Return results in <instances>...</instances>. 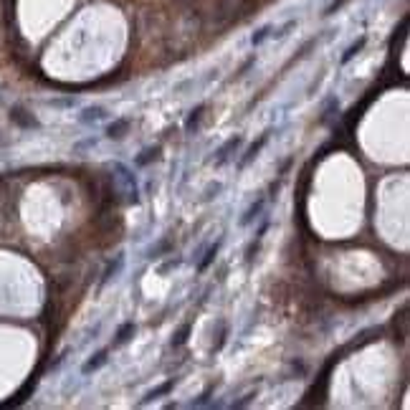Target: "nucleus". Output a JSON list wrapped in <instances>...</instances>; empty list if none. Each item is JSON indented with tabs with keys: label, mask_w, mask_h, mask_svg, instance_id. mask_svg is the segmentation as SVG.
I'll use <instances>...</instances> for the list:
<instances>
[{
	"label": "nucleus",
	"mask_w": 410,
	"mask_h": 410,
	"mask_svg": "<svg viewBox=\"0 0 410 410\" xmlns=\"http://www.w3.org/2000/svg\"><path fill=\"white\" fill-rule=\"evenodd\" d=\"M241 145H243V137H241V134H233L231 140H226L221 147L215 150V160H213V162H215V167H223L226 162L233 157V152H236Z\"/></svg>",
	"instance_id": "obj_1"
},
{
	"label": "nucleus",
	"mask_w": 410,
	"mask_h": 410,
	"mask_svg": "<svg viewBox=\"0 0 410 410\" xmlns=\"http://www.w3.org/2000/svg\"><path fill=\"white\" fill-rule=\"evenodd\" d=\"M268 137H271V129H266V132L258 137V140H256L248 150H246V155L238 160V170H246V167H248V162H253V160L258 157V152H261V150H263V145L268 142Z\"/></svg>",
	"instance_id": "obj_2"
},
{
	"label": "nucleus",
	"mask_w": 410,
	"mask_h": 410,
	"mask_svg": "<svg viewBox=\"0 0 410 410\" xmlns=\"http://www.w3.org/2000/svg\"><path fill=\"white\" fill-rule=\"evenodd\" d=\"M263 208H266V198L261 195V198H256V200H253V203L248 205V210H246V213L241 215V221H238V223H241L243 228H246V226H251V223L256 221V218H261Z\"/></svg>",
	"instance_id": "obj_3"
},
{
	"label": "nucleus",
	"mask_w": 410,
	"mask_h": 410,
	"mask_svg": "<svg viewBox=\"0 0 410 410\" xmlns=\"http://www.w3.org/2000/svg\"><path fill=\"white\" fill-rule=\"evenodd\" d=\"M104 117H106V109L104 106H86L84 112H81L79 122L81 124H91V122H101Z\"/></svg>",
	"instance_id": "obj_4"
},
{
	"label": "nucleus",
	"mask_w": 410,
	"mask_h": 410,
	"mask_svg": "<svg viewBox=\"0 0 410 410\" xmlns=\"http://www.w3.org/2000/svg\"><path fill=\"white\" fill-rule=\"evenodd\" d=\"M106 360H109V349H99L91 360H86V365L81 367V372H84V375H91L94 370H99L101 365H106Z\"/></svg>",
	"instance_id": "obj_5"
},
{
	"label": "nucleus",
	"mask_w": 410,
	"mask_h": 410,
	"mask_svg": "<svg viewBox=\"0 0 410 410\" xmlns=\"http://www.w3.org/2000/svg\"><path fill=\"white\" fill-rule=\"evenodd\" d=\"M122 266H124V253H117V258H114V261H109V266L104 268V273H101V284H106L109 279H114Z\"/></svg>",
	"instance_id": "obj_6"
},
{
	"label": "nucleus",
	"mask_w": 410,
	"mask_h": 410,
	"mask_svg": "<svg viewBox=\"0 0 410 410\" xmlns=\"http://www.w3.org/2000/svg\"><path fill=\"white\" fill-rule=\"evenodd\" d=\"M365 43H367V36H360L357 41H354V43H352V46L342 53V61H339V64H342V66H347V64H349L354 56H357V53H360L362 48H365Z\"/></svg>",
	"instance_id": "obj_7"
},
{
	"label": "nucleus",
	"mask_w": 410,
	"mask_h": 410,
	"mask_svg": "<svg viewBox=\"0 0 410 410\" xmlns=\"http://www.w3.org/2000/svg\"><path fill=\"white\" fill-rule=\"evenodd\" d=\"M221 246H223V238H218V241H215V243L210 246V248L205 251V258H203V261L198 263V271H205V268H208V266H210V263L215 261V256H218V251H221Z\"/></svg>",
	"instance_id": "obj_8"
},
{
	"label": "nucleus",
	"mask_w": 410,
	"mask_h": 410,
	"mask_svg": "<svg viewBox=\"0 0 410 410\" xmlns=\"http://www.w3.org/2000/svg\"><path fill=\"white\" fill-rule=\"evenodd\" d=\"M203 112H205V104H198V106L193 109V112H190V117L185 119V132H195V129H198Z\"/></svg>",
	"instance_id": "obj_9"
},
{
	"label": "nucleus",
	"mask_w": 410,
	"mask_h": 410,
	"mask_svg": "<svg viewBox=\"0 0 410 410\" xmlns=\"http://www.w3.org/2000/svg\"><path fill=\"white\" fill-rule=\"evenodd\" d=\"M152 160H160V147H150V150H145L142 157H134V165H137V167H145V165H150Z\"/></svg>",
	"instance_id": "obj_10"
},
{
	"label": "nucleus",
	"mask_w": 410,
	"mask_h": 410,
	"mask_svg": "<svg viewBox=\"0 0 410 410\" xmlns=\"http://www.w3.org/2000/svg\"><path fill=\"white\" fill-rule=\"evenodd\" d=\"M271 33H273V25H261V28H256L253 36H251V46H261L266 38H271Z\"/></svg>",
	"instance_id": "obj_11"
},
{
	"label": "nucleus",
	"mask_w": 410,
	"mask_h": 410,
	"mask_svg": "<svg viewBox=\"0 0 410 410\" xmlns=\"http://www.w3.org/2000/svg\"><path fill=\"white\" fill-rule=\"evenodd\" d=\"M127 127H129V122H127V119H117L112 127L106 129V137H112V140H119V137H124Z\"/></svg>",
	"instance_id": "obj_12"
},
{
	"label": "nucleus",
	"mask_w": 410,
	"mask_h": 410,
	"mask_svg": "<svg viewBox=\"0 0 410 410\" xmlns=\"http://www.w3.org/2000/svg\"><path fill=\"white\" fill-rule=\"evenodd\" d=\"M172 385H175V380H167V382H165V385H160L157 390H152V393H150V395L145 398V403H150V400H155V398H160V395H165V393H170V390H172Z\"/></svg>",
	"instance_id": "obj_13"
},
{
	"label": "nucleus",
	"mask_w": 410,
	"mask_h": 410,
	"mask_svg": "<svg viewBox=\"0 0 410 410\" xmlns=\"http://www.w3.org/2000/svg\"><path fill=\"white\" fill-rule=\"evenodd\" d=\"M132 332H134V324H132V322H127V324L122 327V329H119V334H117L114 344H117V347H119V344H124V342L129 339V334H132Z\"/></svg>",
	"instance_id": "obj_14"
},
{
	"label": "nucleus",
	"mask_w": 410,
	"mask_h": 410,
	"mask_svg": "<svg viewBox=\"0 0 410 410\" xmlns=\"http://www.w3.org/2000/svg\"><path fill=\"white\" fill-rule=\"evenodd\" d=\"M258 246H261V236H256V238L251 241V246H248V251H246V261H248V263H253V258H256V253H258Z\"/></svg>",
	"instance_id": "obj_15"
},
{
	"label": "nucleus",
	"mask_w": 410,
	"mask_h": 410,
	"mask_svg": "<svg viewBox=\"0 0 410 410\" xmlns=\"http://www.w3.org/2000/svg\"><path fill=\"white\" fill-rule=\"evenodd\" d=\"M296 28V20H289V23H284V28H279L276 33H271L273 38H286L289 36V31H294Z\"/></svg>",
	"instance_id": "obj_16"
},
{
	"label": "nucleus",
	"mask_w": 410,
	"mask_h": 410,
	"mask_svg": "<svg viewBox=\"0 0 410 410\" xmlns=\"http://www.w3.org/2000/svg\"><path fill=\"white\" fill-rule=\"evenodd\" d=\"M221 190H223V185H221V182H215V185H210V187L205 190V195H203V200L208 203V200H213V198H218V193H221Z\"/></svg>",
	"instance_id": "obj_17"
},
{
	"label": "nucleus",
	"mask_w": 410,
	"mask_h": 410,
	"mask_svg": "<svg viewBox=\"0 0 410 410\" xmlns=\"http://www.w3.org/2000/svg\"><path fill=\"white\" fill-rule=\"evenodd\" d=\"M187 334H190V327H182V332L177 334V339H172V347H180V344H185Z\"/></svg>",
	"instance_id": "obj_18"
},
{
	"label": "nucleus",
	"mask_w": 410,
	"mask_h": 410,
	"mask_svg": "<svg viewBox=\"0 0 410 410\" xmlns=\"http://www.w3.org/2000/svg\"><path fill=\"white\" fill-rule=\"evenodd\" d=\"M342 3H344V0H332V3L324 8V15H332L334 10H339V8H342Z\"/></svg>",
	"instance_id": "obj_19"
},
{
	"label": "nucleus",
	"mask_w": 410,
	"mask_h": 410,
	"mask_svg": "<svg viewBox=\"0 0 410 410\" xmlns=\"http://www.w3.org/2000/svg\"><path fill=\"white\" fill-rule=\"evenodd\" d=\"M180 263H182V261H180V258H170V261H167V263H165V266H160V273H167V271H170V268H177V266H180Z\"/></svg>",
	"instance_id": "obj_20"
},
{
	"label": "nucleus",
	"mask_w": 410,
	"mask_h": 410,
	"mask_svg": "<svg viewBox=\"0 0 410 410\" xmlns=\"http://www.w3.org/2000/svg\"><path fill=\"white\" fill-rule=\"evenodd\" d=\"M253 64H256V56H251V59H248V61H246V64H243V66H241V69H238V76H243V74H246V71H248V69H251V66H253Z\"/></svg>",
	"instance_id": "obj_21"
}]
</instances>
